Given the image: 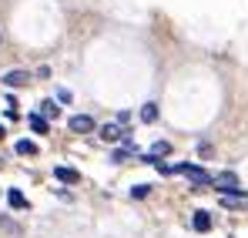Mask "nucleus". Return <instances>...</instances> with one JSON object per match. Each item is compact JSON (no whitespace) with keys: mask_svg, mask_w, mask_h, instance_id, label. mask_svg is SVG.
<instances>
[{"mask_svg":"<svg viewBox=\"0 0 248 238\" xmlns=\"http://www.w3.org/2000/svg\"><path fill=\"white\" fill-rule=\"evenodd\" d=\"M215 188H218L221 195H228V198H238V195H242V191H238V175H235V171L215 175Z\"/></svg>","mask_w":248,"mask_h":238,"instance_id":"obj_1","label":"nucleus"},{"mask_svg":"<svg viewBox=\"0 0 248 238\" xmlns=\"http://www.w3.org/2000/svg\"><path fill=\"white\" fill-rule=\"evenodd\" d=\"M174 171H178V175H185V178H188V181H195V185H215V178L208 175L205 168H198V164H178Z\"/></svg>","mask_w":248,"mask_h":238,"instance_id":"obj_2","label":"nucleus"},{"mask_svg":"<svg viewBox=\"0 0 248 238\" xmlns=\"http://www.w3.org/2000/svg\"><path fill=\"white\" fill-rule=\"evenodd\" d=\"M67 127H71L74 134H87V131H94V118H91V114H74V118L67 121Z\"/></svg>","mask_w":248,"mask_h":238,"instance_id":"obj_3","label":"nucleus"},{"mask_svg":"<svg viewBox=\"0 0 248 238\" xmlns=\"http://www.w3.org/2000/svg\"><path fill=\"white\" fill-rule=\"evenodd\" d=\"M54 178H57V181H67V185H78V181H81V175H78L74 168H67V164H57V168H54Z\"/></svg>","mask_w":248,"mask_h":238,"instance_id":"obj_4","label":"nucleus"},{"mask_svg":"<svg viewBox=\"0 0 248 238\" xmlns=\"http://www.w3.org/2000/svg\"><path fill=\"white\" fill-rule=\"evenodd\" d=\"M0 80H3L7 87H24V84L31 80V74H27V71H10V74H3Z\"/></svg>","mask_w":248,"mask_h":238,"instance_id":"obj_5","label":"nucleus"},{"mask_svg":"<svg viewBox=\"0 0 248 238\" xmlns=\"http://www.w3.org/2000/svg\"><path fill=\"white\" fill-rule=\"evenodd\" d=\"M191 225H195V232H208V228H211V215H208V211H195Z\"/></svg>","mask_w":248,"mask_h":238,"instance_id":"obj_6","label":"nucleus"},{"mask_svg":"<svg viewBox=\"0 0 248 238\" xmlns=\"http://www.w3.org/2000/svg\"><path fill=\"white\" fill-rule=\"evenodd\" d=\"M7 205H10V208H27V198H24V191L10 188V191H7Z\"/></svg>","mask_w":248,"mask_h":238,"instance_id":"obj_7","label":"nucleus"},{"mask_svg":"<svg viewBox=\"0 0 248 238\" xmlns=\"http://www.w3.org/2000/svg\"><path fill=\"white\" fill-rule=\"evenodd\" d=\"M31 127H34L37 134H50V124H47L44 114H31Z\"/></svg>","mask_w":248,"mask_h":238,"instance_id":"obj_8","label":"nucleus"},{"mask_svg":"<svg viewBox=\"0 0 248 238\" xmlns=\"http://www.w3.org/2000/svg\"><path fill=\"white\" fill-rule=\"evenodd\" d=\"M101 138H104V141H121V127H118V124H104V127H101Z\"/></svg>","mask_w":248,"mask_h":238,"instance_id":"obj_9","label":"nucleus"},{"mask_svg":"<svg viewBox=\"0 0 248 238\" xmlns=\"http://www.w3.org/2000/svg\"><path fill=\"white\" fill-rule=\"evenodd\" d=\"M14 151H17V155H37V144L24 138V141H17V144H14Z\"/></svg>","mask_w":248,"mask_h":238,"instance_id":"obj_10","label":"nucleus"},{"mask_svg":"<svg viewBox=\"0 0 248 238\" xmlns=\"http://www.w3.org/2000/svg\"><path fill=\"white\" fill-rule=\"evenodd\" d=\"M155 118H158V104H155V101H148V104L141 108V121H148V124H151Z\"/></svg>","mask_w":248,"mask_h":238,"instance_id":"obj_11","label":"nucleus"},{"mask_svg":"<svg viewBox=\"0 0 248 238\" xmlns=\"http://www.w3.org/2000/svg\"><path fill=\"white\" fill-rule=\"evenodd\" d=\"M41 114H44V118H57V114H61V108H57L54 101H41Z\"/></svg>","mask_w":248,"mask_h":238,"instance_id":"obj_12","label":"nucleus"},{"mask_svg":"<svg viewBox=\"0 0 248 238\" xmlns=\"http://www.w3.org/2000/svg\"><path fill=\"white\" fill-rule=\"evenodd\" d=\"M151 155H171V144H168V141H155Z\"/></svg>","mask_w":248,"mask_h":238,"instance_id":"obj_13","label":"nucleus"},{"mask_svg":"<svg viewBox=\"0 0 248 238\" xmlns=\"http://www.w3.org/2000/svg\"><path fill=\"white\" fill-rule=\"evenodd\" d=\"M148 191H151V188H148V185H138V188H134V191H131V195H134V198H144V195H148Z\"/></svg>","mask_w":248,"mask_h":238,"instance_id":"obj_14","label":"nucleus"},{"mask_svg":"<svg viewBox=\"0 0 248 238\" xmlns=\"http://www.w3.org/2000/svg\"><path fill=\"white\" fill-rule=\"evenodd\" d=\"M0 138H3V124H0Z\"/></svg>","mask_w":248,"mask_h":238,"instance_id":"obj_15","label":"nucleus"}]
</instances>
